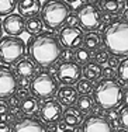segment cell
<instances>
[{
    "label": "cell",
    "instance_id": "cell-19",
    "mask_svg": "<svg viewBox=\"0 0 128 132\" xmlns=\"http://www.w3.org/2000/svg\"><path fill=\"white\" fill-rule=\"evenodd\" d=\"M103 10H106L110 14H117L120 11H124L125 0H100Z\"/></svg>",
    "mask_w": 128,
    "mask_h": 132
},
{
    "label": "cell",
    "instance_id": "cell-45",
    "mask_svg": "<svg viewBox=\"0 0 128 132\" xmlns=\"http://www.w3.org/2000/svg\"><path fill=\"white\" fill-rule=\"evenodd\" d=\"M66 2H69V3H75V2H77V0H66Z\"/></svg>",
    "mask_w": 128,
    "mask_h": 132
},
{
    "label": "cell",
    "instance_id": "cell-29",
    "mask_svg": "<svg viewBox=\"0 0 128 132\" xmlns=\"http://www.w3.org/2000/svg\"><path fill=\"white\" fill-rule=\"evenodd\" d=\"M94 59H96V63H104V62L108 61V52L106 51V49H100V51H97L94 53Z\"/></svg>",
    "mask_w": 128,
    "mask_h": 132
},
{
    "label": "cell",
    "instance_id": "cell-33",
    "mask_svg": "<svg viewBox=\"0 0 128 132\" xmlns=\"http://www.w3.org/2000/svg\"><path fill=\"white\" fill-rule=\"evenodd\" d=\"M114 75H115L114 69L110 68V66H107V68L103 70V76H104V77H108V79H110V77H114Z\"/></svg>",
    "mask_w": 128,
    "mask_h": 132
},
{
    "label": "cell",
    "instance_id": "cell-25",
    "mask_svg": "<svg viewBox=\"0 0 128 132\" xmlns=\"http://www.w3.org/2000/svg\"><path fill=\"white\" fill-rule=\"evenodd\" d=\"M93 101H94V100H93L92 97L82 96L79 100H77V108H79L83 114H87V112L92 110V107H93Z\"/></svg>",
    "mask_w": 128,
    "mask_h": 132
},
{
    "label": "cell",
    "instance_id": "cell-12",
    "mask_svg": "<svg viewBox=\"0 0 128 132\" xmlns=\"http://www.w3.org/2000/svg\"><path fill=\"white\" fill-rule=\"evenodd\" d=\"M26 28V23L21 14H10L6 15V18L3 20V30L6 34H9L10 37H17Z\"/></svg>",
    "mask_w": 128,
    "mask_h": 132
},
{
    "label": "cell",
    "instance_id": "cell-44",
    "mask_svg": "<svg viewBox=\"0 0 128 132\" xmlns=\"http://www.w3.org/2000/svg\"><path fill=\"white\" fill-rule=\"evenodd\" d=\"M63 132H73V129H63Z\"/></svg>",
    "mask_w": 128,
    "mask_h": 132
},
{
    "label": "cell",
    "instance_id": "cell-49",
    "mask_svg": "<svg viewBox=\"0 0 128 132\" xmlns=\"http://www.w3.org/2000/svg\"><path fill=\"white\" fill-rule=\"evenodd\" d=\"M127 96H128V94H127Z\"/></svg>",
    "mask_w": 128,
    "mask_h": 132
},
{
    "label": "cell",
    "instance_id": "cell-3",
    "mask_svg": "<svg viewBox=\"0 0 128 132\" xmlns=\"http://www.w3.org/2000/svg\"><path fill=\"white\" fill-rule=\"evenodd\" d=\"M124 90L113 79H106L100 81L94 89V100L99 107L106 110H114L120 107L124 101Z\"/></svg>",
    "mask_w": 128,
    "mask_h": 132
},
{
    "label": "cell",
    "instance_id": "cell-46",
    "mask_svg": "<svg viewBox=\"0 0 128 132\" xmlns=\"http://www.w3.org/2000/svg\"><path fill=\"white\" fill-rule=\"evenodd\" d=\"M92 2H96V0H92Z\"/></svg>",
    "mask_w": 128,
    "mask_h": 132
},
{
    "label": "cell",
    "instance_id": "cell-31",
    "mask_svg": "<svg viewBox=\"0 0 128 132\" xmlns=\"http://www.w3.org/2000/svg\"><path fill=\"white\" fill-rule=\"evenodd\" d=\"M61 58L63 59L65 62H72L70 59L73 58V53L70 52V49H69V48H68V49H65L63 52H61Z\"/></svg>",
    "mask_w": 128,
    "mask_h": 132
},
{
    "label": "cell",
    "instance_id": "cell-32",
    "mask_svg": "<svg viewBox=\"0 0 128 132\" xmlns=\"http://www.w3.org/2000/svg\"><path fill=\"white\" fill-rule=\"evenodd\" d=\"M66 23H68V26H69V27H76V24L79 23V17H76V15H73V14H69Z\"/></svg>",
    "mask_w": 128,
    "mask_h": 132
},
{
    "label": "cell",
    "instance_id": "cell-42",
    "mask_svg": "<svg viewBox=\"0 0 128 132\" xmlns=\"http://www.w3.org/2000/svg\"><path fill=\"white\" fill-rule=\"evenodd\" d=\"M123 20L124 21H128V9H125V10L123 11Z\"/></svg>",
    "mask_w": 128,
    "mask_h": 132
},
{
    "label": "cell",
    "instance_id": "cell-27",
    "mask_svg": "<svg viewBox=\"0 0 128 132\" xmlns=\"http://www.w3.org/2000/svg\"><path fill=\"white\" fill-rule=\"evenodd\" d=\"M118 76H120L121 80H124L125 83H128V58L123 59L120 62V66H118Z\"/></svg>",
    "mask_w": 128,
    "mask_h": 132
},
{
    "label": "cell",
    "instance_id": "cell-9",
    "mask_svg": "<svg viewBox=\"0 0 128 132\" xmlns=\"http://www.w3.org/2000/svg\"><path fill=\"white\" fill-rule=\"evenodd\" d=\"M17 79L14 72L7 66L0 65V97H9L15 92Z\"/></svg>",
    "mask_w": 128,
    "mask_h": 132
},
{
    "label": "cell",
    "instance_id": "cell-14",
    "mask_svg": "<svg viewBox=\"0 0 128 132\" xmlns=\"http://www.w3.org/2000/svg\"><path fill=\"white\" fill-rule=\"evenodd\" d=\"M14 132H46L42 122L34 118H23L15 122Z\"/></svg>",
    "mask_w": 128,
    "mask_h": 132
},
{
    "label": "cell",
    "instance_id": "cell-34",
    "mask_svg": "<svg viewBox=\"0 0 128 132\" xmlns=\"http://www.w3.org/2000/svg\"><path fill=\"white\" fill-rule=\"evenodd\" d=\"M107 63H108V66H110V68H113V69H115V68H118V66H120V62H118V59L115 58V56L108 58Z\"/></svg>",
    "mask_w": 128,
    "mask_h": 132
},
{
    "label": "cell",
    "instance_id": "cell-43",
    "mask_svg": "<svg viewBox=\"0 0 128 132\" xmlns=\"http://www.w3.org/2000/svg\"><path fill=\"white\" fill-rule=\"evenodd\" d=\"M117 132H128V129H118Z\"/></svg>",
    "mask_w": 128,
    "mask_h": 132
},
{
    "label": "cell",
    "instance_id": "cell-35",
    "mask_svg": "<svg viewBox=\"0 0 128 132\" xmlns=\"http://www.w3.org/2000/svg\"><path fill=\"white\" fill-rule=\"evenodd\" d=\"M7 111H9V104L3 100H0V115L7 114Z\"/></svg>",
    "mask_w": 128,
    "mask_h": 132
},
{
    "label": "cell",
    "instance_id": "cell-6",
    "mask_svg": "<svg viewBox=\"0 0 128 132\" xmlns=\"http://www.w3.org/2000/svg\"><path fill=\"white\" fill-rule=\"evenodd\" d=\"M57 89H58V81L49 73H39L31 81V92L37 97H41V98L51 97L57 92Z\"/></svg>",
    "mask_w": 128,
    "mask_h": 132
},
{
    "label": "cell",
    "instance_id": "cell-13",
    "mask_svg": "<svg viewBox=\"0 0 128 132\" xmlns=\"http://www.w3.org/2000/svg\"><path fill=\"white\" fill-rule=\"evenodd\" d=\"M83 132H111V125L107 119L93 115L83 122Z\"/></svg>",
    "mask_w": 128,
    "mask_h": 132
},
{
    "label": "cell",
    "instance_id": "cell-30",
    "mask_svg": "<svg viewBox=\"0 0 128 132\" xmlns=\"http://www.w3.org/2000/svg\"><path fill=\"white\" fill-rule=\"evenodd\" d=\"M120 122L125 127V129H128V104H125L120 111Z\"/></svg>",
    "mask_w": 128,
    "mask_h": 132
},
{
    "label": "cell",
    "instance_id": "cell-47",
    "mask_svg": "<svg viewBox=\"0 0 128 132\" xmlns=\"http://www.w3.org/2000/svg\"><path fill=\"white\" fill-rule=\"evenodd\" d=\"M0 31H2V27H0Z\"/></svg>",
    "mask_w": 128,
    "mask_h": 132
},
{
    "label": "cell",
    "instance_id": "cell-8",
    "mask_svg": "<svg viewBox=\"0 0 128 132\" xmlns=\"http://www.w3.org/2000/svg\"><path fill=\"white\" fill-rule=\"evenodd\" d=\"M59 41L62 45L66 48H79L82 42H85V37H83V31L77 27H65L59 32Z\"/></svg>",
    "mask_w": 128,
    "mask_h": 132
},
{
    "label": "cell",
    "instance_id": "cell-4",
    "mask_svg": "<svg viewBox=\"0 0 128 132\" xmlns=\"http://www.w3.org/2000/svg\"><path fill=\"white\" fill-rule=\"evenodd\" d=\"M42 21L48 28L61 27L69 17V7L62 0H46L41 9Z\"/></svg>",
    "mask_w": 128,
    "mask_h": 132
},
{
    "label": "cell",
    "instance_id": "cell-7",
    "mask_svg": "<svg viewBox=\"0 0 128 132\" xmlns=\"http://www.w3.org/2000/svg\"><path fill=\"white\" fill-rule=\"evenodd\" d=\"M77 17H79V24L85 28V30H89V31L97 28L100 26V20H101L99 9L96 7L94 4H92V3L82 6V7L79 9Z\"/></svg>",
    "mask_w": 128,
    "mask_h": 132
},
{
    "label": "cell",
    "instance_id": "cell-38",
    "mask_svg": "<svg viewBox=\"0 0 128 132\" xmlns=\"http://www.w3.org/2000/svg\"><path fill=\"white\" fill-rule=\"evenodd\" d=\"M18 84H20V89H27L28 87V79L27 77H21Z\"/></svg>",
    "mask_w": 128,
    "mask_h": 132
},
{
    "label": "cell",
    "instance_id": "cell-23",
    "mask_svg": "<svg viewBox=\"0 0 128 132\" xmlns=\"http://www.w3.org/2000/svg\"><path fill=\"white\" fill-rule=\"evenodd\" d=\"M85 45L87 49H97L100 46V35L97 32H87L85 37Z\"/></svg>",
    "mask_w": 128,
    "mask_h": 132
},
{
    "label": "cell",
    "instance_id": "cell-20",
    "mask_svg": "<svg viewBox=\"0 0 128 132\" xmlns=\"http://www.w3.org/2000/svg\"><path fill=\"white\" fill-rule=\"evenodd\" d=\"M83 75H85L86 79L93 81V80L100 79V76L103 75V70L99 66V63H87L85 66V69H83Z\"/></svg>",
    "mask_w": 128,
    "mask_h": 132
},
{
    "label": "cell",
    "instance_id": "cell-1",
    "mask_svg": "<svg viewBox=\"0 0 128 132\" xmlns=\"http://www.w3.org/2000/svg\"><path fill=\"white\" fill-rule=\"evenodd\" d=\"M28 52L35 63L49 66L61 56V46L58 39L51 34H38L30 41Z\"/></svg>",
    "mask_w": 128,
    "mask_h": 132
},
{
    "label": "cell",
    "instance_id": "cell-41",
    "mask_svg": "<svg viewBox=\"0 0 128 132\" xmlns=\"http://www.w3.org/2000/svg\"><path fill=\"white\" fill-rule=\"evenodd\" d=\"M111 20H113V18H111L110 13H108V14H104V15H103V21H104V23H111Z\"/></svg>",
    "mask_w": 128,
    "mask_h": 132
},
{
    "label": "cell",
    "instance_id": "cell-21",
    "mask_svg": "<svg viewBox=\"0 0 128 132\" xmlns=\"http://www.w3.org/2000/svg\"><path fill=\"white\" fill-rule=\"evenodd\" d=\"M38 107H39V104H38V100L35 97H27L21 103V112H24L27 115L35 114L38 111Z\"/></svg>",
    "mask_w": 128,
    "mask_h": 132
},
{
    "label": "cell",
    "instance_id": "cell-11",
    "mask_svg": "<svg viewBox=\"0 0 128 132\" xmlns=\"http://www.w3.org/2000/svg\"><path fill=\"white\" fill-rule=\"evenodd\" d=\"M39 112H41V118L45 122L54 124V122L59 121V118H61V115H62V105L58 100L49 98L42 104Z\"/></svg>",
    "mask_w": 128,
    "mask_h": 132
},
{
    "label": "cell",
    "instance_id": "cell-5",
    "mask_svg": "<svg viewBox=\"0 0 128 132\" xmlns=\"http://www.w3.org/2000/svg\"><path fill=\"white\" fill-rule=\"evenodd\" d=\"M26 51L24 41L17 37H6L0 41V58L7 63H13L21 59Z\"/></svg>",
    "mask_w": 128,
    "mask_h": 132
},
{
    "label": "cell",
    "instance_id": "cell-28",
    "mask_svg": "<svg viewBox=\"0 0 128 132\" xmlns=\"http://www.w3.org/2000/svg\"><path fill=\"white\" fill-rule=\"evenodd\" d=\"M75 56H76V59H77V62H79V63H87V62H89V59H90L89 49H87V48H77Z\"/></svg>",
    "mask_w": 128,
    "mask_h": 132
},
{
    "label": "cell",
    "instance_id": "cell-37",
    "mask_svg": "<svg viewBox=\"0 0 128 132\" xmlns=\"http://www.w3.org/2000/svg\"><path fill=\"white\" fill-rule=\"evenodd\" d=\"M117 118H120V114H118L117 111H110L108 112V119H110V121H117Z\"/></svg>",
    "mask_w": 128,
    "mask_h": 132
},
{
    "label": "cell",
    "instance_id": "cell-24",
    "mask_svg": "<svg viewBox=\"0 0 128 132\" xmlns=\"http://www.w3.org/2000/svg\"><path fill=\"white\" fill-rule=\"evenodd\" d=\"M17 6L15 0H0V15H10Z\"/></svg>",
    "mask_w": 128,
    "mask_h": 132
},
{
    "label": "cell",
    "instance_id": "cell-16",
    "mask_svg": "<svg viewBox=\"0 0 128 132\" xmlns=\"http://www.w3.org/2000/svg\"><path fill=\"white\" fill-rule=\"evenodd\" d=\"M58 100L61 104L70 107L77 100V90L73 89L70 84H66V86L61 87L58 90Z\"/></svg>",
    "mask_w": 128,
    "mask_h": 132
},
{
    "label": "cell",
    "instance_id": "cell-15",
    "mask_svg": "<svg viewBox=\"0 0 128 132\" xmlns=\"http://www.w3.org/2000/svg\"><path fill=\"white\" fill-rule=\"evenodd\" d=\"M18 11L24 17H35V14L41 10L39 0H20L18 2Z\"/></svg>",
    "mask_w": 128,
    "mask_h": 132
},
{
    "label": "cell",
    "instance_id": "cell-40",
    "mask_svg": "<svg viewBox=\"0 0 128 132\" xmlns=\"http://www.w3.org/2000/svg\"><path fill=\"white\" fill-rule=\"evenodd\" d=\"M10 105L13 108H18V97H11L10 98Z\"/></svg>",
    "mask_w": 128,
    "mask_h": 132
},
{
    "label": "cell",
    "instance_id": "cell-26",
    "mask_svg": "<svg viewBox=\"0 0 128 132\" xmlns=\"http://www.w3.org/2000/svg\"><path fill=\"white\" fill-rule=\"evenodd\" d=\"M76 90H77V93H80V94H89V93H92V90H93V83H92V80H89V79H83V80H79L77 81V86H76Z\"/></svg>",
    "mask_w": 128,
    "mask_h": 132
},
{
    "label": "cell",
    "instance_id": "cell-2",
    "mask_svg": "<svg viewBox=\"0 0 128 132\" xmlns=\"http://www.w3.org/2000/svg\"><path fill=\"white\" fill-rule=\"evenodd\" d=\"M104 42L114 55H128V21L118 20L108 24L104 30Z\"/></svg>",
    "mask_w": 128,
    "mask_h": 132
},
{
    "label": "cell",
    "instance_id": "cell-22",
    "mask_svg": "<svg viewBox=\"0 0 128 132\" xmlns=\"http://www.w3.org/2000/svg\"><path fill=\"white\" fill-rule=\"evenodd\" d=\"M26 30L33 35H38L42 31V20H39L38 17H30L28 21L26 23Z\"/></svg>",
    "mask_w": 128,
    "mask_h": 132
},
{
    "label": "cell",
    "instance_id": "cell-10",
    "mask_svg": "<svg viewBox=\"0 0 128 132\" xmlns=\"http://www.w3.org/2000/svg\"><path fill=\"white\" fill-rule=\"evenodd\" d=\"M58 79L65 84H72L75 81L79 80L80 75H82V69L75 62H63L57 70Z\"/></svg>",
    "mask_w": 128,
    "mask_h": 132
},
{
    "label": "cell",
    "instance_id": "cell-36",
    "mask_svg": "<svg viewBox=\"0 0 128 132\" xmlns=\"http://www.w3.org/2000/svg\"><path fill=\"white\" fill-rule=\"evenodd\" d=\"M0 132H10V125L4 121H0Z\"/></svg>",
    "mask_w": 128,
    "mask_h": 132
},
{
    "label": "cell",
    "instance_id": "cell-18",
    "mask_svg": "<svg viewBox=\"0 0 128 132\" xmlns=\"http://www.w3.org/2000/svg\"><path fill=\"white\" fill-rule=\"evenodd\" d=\"M15 70H17V73L21 77H27L28 79V77L34 76V73H35V66H34V63L30 59H21L15 65Z\"/></svg>",
    "mask_w": 128,
    "mask_h": 132
},
{
    "label": "cell",
    "instance_id": "cell-17",
    "mask_svg": "<svg viewBox=\"0 0 128 132\" xmlns=\"http://www.w3.org/2000/svg\"><path fill=\"white\" fill-rule=\"evenodd\" d=\"M63 121L69 127H76V125H79L82 122V114H80V111L77 108L70 105L63 112Z\"/></svg>",
    "mask_w": 128,
    "mask_h": 132
},
{
    "label": "cell",
    "instance_id": "cell-48",
    "mask_svg": "<svg viewBox=\"0 0 128 132\" xmlns=\"http://www.w3.org/2000/svg\"><path fill=\"white\" fill-rule=\"evenodd\" d=\"M127 4H128V0H127Z\"/></svg>",
    "mask_w": 128,
    "mask_h": 132
},
{
    "label": "cell",
    "instance_id": "cell-39",
    "mask_svg": "<svg viewBox=\"0 0 128 132\" xmlns=\"http://www.w3.org/2000/svg\"><path fill=\"white\" fill-rule=\"evenodd\" d=\"M17 96L18 97H23V98H27V97H28V92H27V89H18Z\"/></svg>",
    "mask_w": 128,
    "mask_h": 132
}]
</instances>
